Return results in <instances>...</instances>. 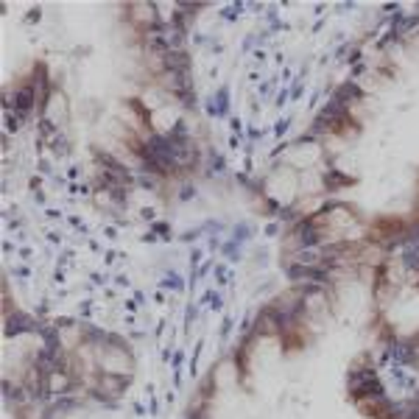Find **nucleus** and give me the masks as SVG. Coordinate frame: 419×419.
<instances>
[{
  "instance_id": "nucleus-1",
  "label": "nucleus",
  "mask_w": 419,
  "mask_h": 419,
  "mask_svg": "<svg viewBox=\"0 0 419 419\" xmlns=\"http://www.w3.org/2000/svg\"><path fill=\"white\" fill-rule=\"evenodd\" d=\"M34 98H36V87H34V84H25V87L14 95V109L17 112H28L34 106Z\"/></svg>"
},
{
  "instance_id": "nucleus-2",
  "label": "nucleus",
  "mask_w": 419,
  "mask_h": 419,
  "mask_svg": "<svg viewBox=\"0 0 419 419\" xmlns=\"http://www.w3.org/2000/svg\"><path fill=\"white\" fill-rule=\"evenodd\" d=\"M67 386V381L65 377H56V374H51V389H56V392H62Z\"/></svg>"
}]
</instances>
